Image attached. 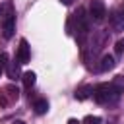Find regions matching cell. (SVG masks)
Segmentation results:
<instances>
[{
	"label": "cell",
	"instance_id": "obj_2",
	"mask_svg": "<svg viewBox=\"0 0 124 124\" xmlns=\"http://www.w3.org/2000/svg\"><path fill=\"white\" fill-rule=\"evenodd\" d=\"M89 35V19L85 16V10H78L76 14V39L83 45L85 43V37Z\"/></svg>",
	"mask_w": 124,
	"mask_h": 124
},
{
	"label": "cell",
	"instance_id": "obj_15",
	"mask_svg": "<svg viewBox=\"0 0 124 124\" xmlns=\"http://www.w3.org/2000/svg\"><path fill=\"white\" fill-rule=\"evenodd\" d=\"M0 66L6 70V66H8V56H6V52H0Z\"/></svg>",
	"mask_w": 124,
	"mask_h": 124
},
{
	"label": "cell",
	"instance_id": "obj_6",
	"mask_svg": "<svg viewBox=\"0 0 124 124\" xmlns=\"http://www.w3.org/2000/svg\"><path fill=\"white\" fill-rule=\"evenodd\" d=\"M107 37H108V35H107L105 31H97V33H93V41H91V45H89V54H91V56H95V54L103 48Z\"/></svg>",
	"mask_w": 124,
	"mask_h": 124
},
{
	"label": "cell",
	"instance_id": "obj_14",
	"mask_svg": "<svg viewBox=\"0 0 124 124\" xmlns=\"http://www.w3.org/2000/svg\"><path fill=\"white\" fill-rule=\"evenodd\" d=\"M101 122H103V120H101L99 116H85L81 124H101Z\"/></svg>",
	"mask_w": 124,
	"mask_h": 124
},
{
	"label": "cell",
	"instance_id": "obj_16",
	"mask_svg": "<svg viewBox=\"0 0 124 124\" xmlns=\"http://www.w3.org/2000/svg\"><path fill=\"white\" fill-rule=\"evenodd\" d=\"M116 52H118V54L124 52V39H120V41L116 43Z\"/></svg>",
	"mask_w": 124,
	"mask_h": 124
},
{
	"label": "cell",
	"instance_id": "obj_11",
	"mask_svg": "<svg viewBox=\"0 0 124 124\" xmlns=\"http://www.w3.org/2000/svg\"><path fill=\"white\" fill-rule=\"evenodd\" d=\"M91 93H93V87H89V85H83V87H79V89H76V99H79V101H83V99H87V97H91Z\"/></svg>",
	"mask_w": 124,
	"mask_h": 124
},
{
	"label": "cell",
	"instance_id": "obj_7",
	"mask_svg": "<svg viewBox=\"0 0 124 124\" xmlns=\"http://www.w3.org/2000/svg\"><path fill=\"white\" fill-rule=\"evenodd\" d=\"M110 25L114 31H124V12H118V10H112L110 12Z\"/></svg>",
	"mask_w": 124,
	"mask_h": 124
},
{
	"label": "cell",
	"instance_id": "obj_20",
	"mask_svg": "<svg viewBox=\"0 0 124 124\" xmlns=\"http://www.w3.org/2000/svg\"><path fill=\"white\" fill-rule=\"evenodd\" d=\"M2 72H4V68H2V66H0V74H2Z\"/></svg>",
	"mask_w": 124,
	"mask_h": 124
},
{
	"label": "cell",
	"instance_id": "obj_10",
	"mask_svg": "<svg viewBox=\"0 0 124 124\" xmlns=\"http://www.w3.org/2000/svg\"><path fill=\"white\" fill-rule=\"evenodd\" d=\"M110 68H114V58H112L110 54H105V56L101 58L99 72H107V70H110Z\"/></svg>",
	"mask_w": 124,
	"mask_h": 124
},
{
	"label": "cell",
	"instance_id": "obj_3",
	"mask_svg": "<svg viewBox=\"0 0 124 124\" xmlns=\"http://www.w3.org/2000/svg\"><path fill=\"white\" fill-rule=\"evenodd\" d=\"M107 16V8H105V2L103 0H91L89 4V17L97 23H101Z\"/></svg>",
	"mask_w": 124,
	"mask_h": 124
},
{
	"label": "cell",
	"instance_id": "obj_12",
	"mask_svg": "<svg viewBox=\"0 0 124 124\" xmlns=\"http://www.w3.org/2000/svg\"><path fill=\"white\" fill-rule=\"evenodd\" d=\"M33 108H35L37 114H45V112L48 110V101H46V99H37L35 105H33Z\"/></svg>",
	"mask_w": 124,
	"mask_h": 124
},
{
	"label": "cell",
	"instance_id": "obj_13",
	"mask_svg": "<svg viewBox=\"0 0 124 124\" xmlns=\"http://www.w3.org/2000/svg\"><path fill=\"white\" fill-rule=\"evenodd\" d=\"M21 79H23V85H25L27 89H31V87L35 85V79H37V76H35V72H25V74L21 76Z\"/></svg>",
	"mask_w": 124,
	"mask_h": 124
},
{
	"label": "cell",
	"instance_id": "obj_9",
	"mask_svg": "<svg viewBox=\"0 0 124 124\" xmlns=\"http://www.w3.org/2000/svg\"><path fill=\"white\" fill-rule=\"evenodd\" d=\"M6 74H8L10 79H17V78H19V62H8Z\"/></svg>",
	"mask_w": 124,
	"mask_h": 124
},
{
	"label": "cell",
	"instance_id": "obj_19",
	"mask_svg": "<svg viewBox=\"0 0 124 124\" xmlns=\"http://www.w3.org/2000/svg\"><path fill=\"white\" fill-rule=\"evenodd\" d=\"M12 124H25V122H21V120H16V122H12Z\"/></svg>",
	"mask_w": 124,
	"mask_h": 124
},
{
	"label": "cell",
	"instance_id": "obj_4",
	"mask_svg": "<svg viewBox=\"0 0 124 124\" xmlns=\"http://www.w3.org/2000/svg\"><path fill=\"white\" fill-rule=\"evenodd\" d=\"M19 97V91L16 89V85H6L0 93V107H10L12 103H16Z\"/></svg>",
	"mask_w": 124,
	"mask_h": 124
},
{
	"label": "cell",
	"instance_id": "obj_1",
	"mask_svg": "<svg viewBox=\"0 0 124 124\" xmlns=\"http://www.w3.org/2000/svg\"><path fill=\"white\" fill-rule=\"evenodd\" d=\"M122 93H124V91L118 89L114 83H99L97 87H93L91 97H93L99 105H110V103L118 101Z\"/></svg>",
	"mask_w": 124,
	"mask_h": 124
},
{
	"label": "cell",
	"instance_id": "obj_8",
	"mask_svg": "<svg viewBox=\"0 0 124 124\" xmlns=\"http://www.w3.org/2000/svg\"><path fill=\"white\" fill-rule=\"evenodd\" d=\"M17 62L19 64H27L29 62V45L25 39L19 41V48H17Z\"/></svg>",
	"mask_w": 124,
	"mask_h": 124
},
{
	"label": "cell",
	"instance_id": "obj_17",
	"mask_svg": "<svg viewBox=\"0 0 124 124\" xmlns=\"http://www.w3.org/2000/svg\"><path fill=\"white\" fill-rule=\"evenodd\" d=\"M68 124H81V122H78L76 118H70V120H68Z\"/></svg>",
	"mask_w": 124,
	"mask_h": 124
},
{
	"label": "cell",
	"instance_id": "obj_5",
	"mask_svg": "<svg viewBox=\"0 0 124 124\" xmlns=\"http://www.w3.org/2000/svg\"><path fill=\"white\" fill-rule=\"evenodd\" d=\"M16 31V16L14 12H8L6 16H2V33L6 39H10Z\"/></svg>",
	"mask_w": 124,
	"mask_h": 124
},
{
	"label": "cell",
	"instance_id": "obj_18",
	"mask_svg": "<svg viewBox=\"0 0 124 124\" xmlns=\"http://www.w3.org/2000/svg\"><path fill=\"white\" fill-rule=\"evenodd\" d=\"M60 2H62V4H66V6H70V4H72V0H60Z\"/></svg>",
	"mask_w": 124,
	"mask_h": 124
}]
</instances>
